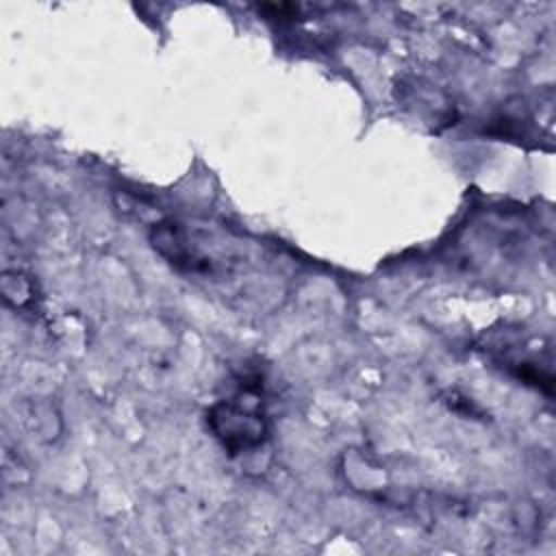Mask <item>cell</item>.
I'll return each instance as SVG.
<instances>
[{"label": "cell", "instance_id": "1", "mask_svg": "<svg viewBox=\"0 0 556 556\" xmlns=\"http://www.w3.org/2000/svg\"><path fill=\"white\" fill-rule=\"evenodd\" d=\"M208 424L230 454L256 447L267 437V424L258 406H250L243 400L215 404L208 413Z\"/></svg>", "mask_w": 556, "mask_h": 556}]
</instances>
